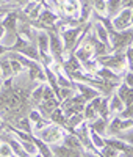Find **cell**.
Returning a JSON list of instances; mask_svg holds the SVG:
<instances>
[{
  "label": "cell",
  "mask_w": 133,
  "mask_h": 157,
  "mask_svg": "<svg viewBox=\"0 0 133 157\" xmlns=\"http://www.w3.org/2000/svg\"><path fill=\"white\" fill-rule=\"evenodd\" d=\"M49 121L53 123V124H57V126H60V127H64V126H66V116H64L63 110H61L60 107H57L55 110L50 113Z\"/></svg>",
  "instance_id": "obj_20"
},
{
  "label": "cell",
  "mask_w": 133,
  "mask_h": 157,
  "mask_svg": "<svg viewBox=\"0 0 133 157\" xmlns=\"http://www.w3.org/2000/svg\"><path fill=\"white\" fill-rule=\"evenodd\" d=\"M61 145L68 146V148H71V149H75V151H80V152L85 151L82 141H80V138H78L75 134H69V132L64 134V135H63V140H61Z\"/></svg>",
  "instance_id": "obj_11"
},
{
  "label": "cell",
  "mask_w": 133,
  "mask_h": 157,
  "mask_svg": "<svg viewBox=\"0 0 133 157\" xmlns=\"http://www.w3.org/2000/svg\"><path fill=\"white\" fill-rule=\"evenodd\" d=\"M96 60H97V63H99V66L108 68V69L114 71L116 74H117L119 71H122V69H124V71L128 69L124 54H113V52H111V54H106V55H103V57H97Z\"/></svg>",
  "instance_id": "obj_3"
},
{
  "label": "cell",
  "mask_w": 133,
  "mask_h": 157,
  "mask_svg": "<svg viewBox=\"0 0 133 157\" xmlns=\"http://www.w3.org/2000/svg\"><path fill=\"white\" fill-rule=\"evenodd\" d=\"M3 124H5V121H3V118L0 116V126H3Z\"/></svg>",
  "instance_id": "obj_42"
},
{
  "label": "cell",
  "mask_w": 133,
  "mask_h": 157,
  "mask_svg": "<svg viewBox=\"0 0 133 157\" xmlns=\"http://www.w3.org/2000/svg\"><path fill=\"white\" fill-rule=\"evenodd\" d=\"M0 90H2V83H0Z\"/></svg>",
  "instance_id": "obj_43"
},
{
  "label": "cell",
  "mask_w": 133,
  "mask_h": 157,
  "mask_svg": "<svg viewBox=\"0 0 133 157\" xmlns=\"http://www.w3.org/2000/svg\"><path fill=\"white\" fill-rule=\"evenodd\" d=\"M124 57H125V61H127V68L131 69V63H133V47H131V44L124 50Z\"/></svg>",
  "instance_id": "obj_33"
},
{
  "label": "cell",
  "mask_w": 133,
  "mask_h": 157,
  "mask_svg": "<svg viewBox=\"0 0 133 157\" xmlns=\"http://www.w3.org/2000/svg\"><path fill=\"white\" fill-rule=\"evenodd\" d=\"M38 157H41V155H38Z\"/></svg>",
  "instance_id": "obj_44"
},
{
  "label": "cell",
  "mask_w": 133,
  "mask_h": 157,
  "mask_svg": "<svg viewBox=\"0 0 133 157\" xmlns=\"http://www.w3.org/2000/svg\"><path fill=\"white\" fill-rule=\"evenodd\" d=\"M82 115H83V120H85L86 123H89V121H92V120H96V118L99 116V115H97V112L91 107V104H89V102H86V104H85V109H83Z\"/></svg>",
  "instance_id": "obj_27"
},
{
  "label": "cell",
  "mask_w": 133,
  "mask_h": 157,
  "mask_svg": "<svg viewBox=\"0 0 133 157\" xmlns=\"http://www.w3.org/2000/svg\"><path fill=\"white\" fill-rule=\"evenodd\" d=\"M94 35L97 38V41H100V43H103L106 46H110V33L106 32V29L103 27L100 22L94 24Z\"/></svg>",
  "instance_id": "obj_17"
},
{
  "label": "cell",
  "mask_w": 133,
  "mask_h": 157,
  "mask_svg": "<svg viewBox=\"0 0 133 157\" xmlns=\"http://www.w3.org/2000/svg\"><path fill=\"white\" fill-rule=\"evenodd\" d=\"M50 151H52V154L55 155V157H80V155H82V152H80V151L71 149L68 146L61 145V143H58V145H52L50 146Z\"/></svg>",
  "instance_id": "obj_9"
},
{
  "label": "cell",
  "mask_w": 133,
  "mask_h": 157,
  "mask_svg": "<svg viewBox=\"0 0 133 157\" xmlns=\"http://www.w3.org/2000/svg\"><path fill=\"white\" fill-rule=\"evenodd\" d=\"M80 157H99V154H96V152H89V151H83Z\"/></svg>",
  "instance_id": "obj_38"
},
{
  "label": "cell",
  "mask_w": 133,
  "mask_h": 157,
  "mask_svg": "<svg viewBox=\"0 0 133 157\" xmlns=\"http://www.w3.org/2000/svg\"><path fill=\"white\" fill-rule=\"evenodd\" d=\"M131 124H133V120H122V118H119V116H111L108 120V124H106L105 137H113L114 134L119 132V130L130 129Z\"/></svg>",
  "instance_id": "obj_6"
},
{
  "label": "cell",
  "mask_w": 133,
  "mask_h": 157,
  "mask_svg": "<svg viewBox=\"0 0 133 157\" xmlns=\"http://www.w3.org/2000/svg\"><path fill=\"white\" fill-rule=\"evenodd\" d=\"M124 104L122 101L117 98L116 93H113L110 98H108V110H110V115H119L122 110H124Z\"/></svg>",
  "instance_id": "obj_16"
},
{
  "label": "cell",
  "mask_w": 133,
  "mask_h": 157,
  "mask_svg": "<svg viewBox=\"0 0 133 157\" xmlns=\"http://www.w3.org/2000/svg\"><path fill=\"white\" fill-rule=\"evenodd\" d=\"M63 69L66 71V74H71V72H77V71H83V66L74 57V54H69V58L63 61Z\"/></svg>",
  "instance_id": "obj_14"
},
{
  "label": "cell",
  "mask_w": 133,
  "mask_h": 157,
  "mask_svg": "<svg viewBox=\"0 0 133 157\" xmlns=\"http://www.w3.org/2000/svg\"><path fill=\"white\" fill-rule=\"evenodd\" d=\"M116 94L122 101L124 105H133V88H130V86H127L125 83L121 82L116 88Z\"/></svg>",
  "instance_id": "obj_8"
},
{
  "label": "cell",
  "mask_w": 133,
  "mask_h": 157,
  "mask_svg": "<svg viewBox=\"0 0 133 157\" xmlns=\"http://www.w3.org/2000/svg\"><path fill=\"white\" fill-rule=\"evenodd\" d=\"M113 137L117 138V140H122V141L128 143V145H131V127L130 129H124V130H119V132L114 134Z\"/></svg>",
  "instance_id": "obj_29"
},
{
  "label": "cell",
  "mask_w": 133,
  "mask_h": 157,
  "mask_svg": "<svg viewBox=\"0 0 133 157\" xmlns=\"http://www.w3.org/2000/svg\"><path fill=\"white\" fill-rule=\"evenodd\" d=\"M131 115H133V105H125L124 110L119 113L117 116L122 118V120H131Z\"/></svg>",
  "instance_id": "obj_34"
},
{
  "label": "cell",
  "mask_w": 133,
  "mask_h": 157,
  "mask_svg": "<svg viewBox=\"0 0 133 157\" xmlns=\"http://www.w3.org/2000/svg\"><path fill=\"white\" fill-rule=\"evenodd\" d=\"M0 157H16L8 143H0Z\"/></svg>",
  "instance_id": "obj_31"
},
{
  "label": "cell",
  "mask_w": 133,
  "mask_h": 157,
  "mask_svg": "<svg viewBox=\"0 0 133 157\" xmlns=\"http://www.w3.org/2000/svg\"><path fill=\"white\" fill-rule=\"evenodd\" d=\"M131 17H133L131 8H122V10L111 19L113 29H114L116 32H122V30L131 29Z\"/></svg>",
  "instance_id": "obj_5"
},
{
  "label": "cell",
  "mask_w": 133,
  "mask_h": 157,
  "mask_svg": "<svg viewBox=\"0 0 133 157\" xmlns=\"http://www.w3.org/2000/svg\"><path fill=\"white\" fill-rule=\"evenodd\" d=\"M94 75L99 77L100 80H121V78H119V74H116L114 71H111L108 68H97Z\"/></svg>",
  "instance_id": "obj_18"
},
{
  "label": "cell",
  "mask_w": 133,
  "mask_h": 157,
  "mask_svg": "<svg viewBox=\"0 0 133 157\" xmlns=\"http://www.w3.org/2000/svg\"><path fill=\"white\" fill-rule=\"evenodd\" d=\"M33 141H35V145L38 148V154L41 155V157H53L52 151H50V146L46 145V143L41 140V138H38L35 134H33Z\"/></svg>",
  "instance_id": "obj_19"
},
{
  "label": "cell",
  "mask_w": 133,
  "mask_h": 157,
  "mask_svg": "<svg viewBox=\"0 0 133 157\" xmlns=\"http://www.w3.org/2000/svg\"><path fill=\"white\" fill-rule=\"evenodd\" d=\"M133 2V0H122V2H121V5H122V8H131V3Z\"/></svg>",
  "instance_id": "obj_39"
},
{
  "label": "cell",
  "mask_w": 133,
  "mask_h": 157,
  "mask_svg": "<svg viewBox=\"0 0 133 157\" xmlns=\"http://www.w3.org/2000/svg\"><path fill=\"white\" fill-rule=\"evenodd\" d=\"M9 2L14 5V6H25L27 3H30L31 0H9Z\"/></svg>",
  "instance_id": "obj_37"
},
{
  "label": "cell",
  "mask_w": 133,
  "mask_h": 157,
  "mask_svg": "<svg viewBox=\"0 0 133 157\" xmlns=\"http://www.w3.org/2000/svg\"><path fill=\"white\" fill-rule=\"evenodd\" d=\"M42 91H44V83L36 85V86L33 88V91H30L28 101H30V102H33L35 105H38V104L42 101Z\"/></svg>",
  "instance_id": "obj_22"
},
{
  "label": "cell",
  "mask_w": 133,
  "mask_h": 157,
  "mask_svg": "<svg viewBox=\"0 0 133 157\" xmlns=\"http://www.w3.org/2000/svg\"><path fill=\"white\" fill-rule=\"evenodd\" d=\"M57 107H60V101L58 99H49V101H41L38 104V110L39 113L42 115V118H46V120H49L50 113L55 110Z\"/></svg>",
  "instance_id": "obj_10"
},
{
  "label": "cell",
  "mask_w": 133,
  "mask_h": 157,
  "mask_svg": "<svg viewBox=\"0 0 133 157\" xmlns=\"http://www.w3.org/2000/svg\"><path fill=\"white\" fill-rule=\"evenodd\" d=\"M74 88H75V91H78V94L82 96L86 102H89L91 99H94V98H97V96H102L94 86H91V85H88V83L74 82Z\"/></svg>",
  "instance_id": "obj_7"
},
{
  "label": "cell",
  "mask_w": 133,
  "mask_h": 157,
  "mask_svg": "<svg viewBox=\"0 0 133 157\" xmlns=\"http://www.w3.org/2000/svg\"><path fill=\"white\" fill-rule=\"evenodd\" d=\"M6 52H9V50H8L5 46H2V44H0V57H3V55L6 54Z\"/></svg>",
  "instance_id": "obj_40"
},
{
  "label": "cell",
  "mask_w": 133,
  "mask_h": 157,
  "mask_svg": "<svg viewBox=\"0 0 133 157\" xmlns=\"http://www.w3.org/2000/svg\"><path fill=\"white\" fill-rule=\"evenodd\" d=\"M3 19V17H2ZM2 19H0V38L3 36V33H5V29H3V24H2Z\"/></svg>",
  "instance_id": "obj_41"
},
{
  "label": "cell",
  "mask_w": 133,
  "mask_h": 157,
  "mask_svg": "<svg viewBox=\"0 0 133 157\" xmlns=\"http://www.w3.org/2000/svg\"><path fill=\"white\" fill-rule=\"evenodd\" d=\"M89 141H91L92 148H94L96 151H99V149H102L105 146V137H102V135H99L96 132H92L91 129H89Z\"/></svg>",
  "instance_id": "obj_23"
},
{
  "label": "cell",
  "mask_w": 133,
  "mask_h": 157,
  "mask_svg": "<svg viewBox=\"0 0 133 157\" xmlns=\"http://www.w3.org/2000/svg\"><path fill=\"white\" fill-rule=\"evenodd\" d=\"M97 115L102 118H111L110 110H108V96H102V101L97 107Z\"/></svg>",
  "instance_id": "obj_25"
},
{
  "label": "cell",
  "mask_w": 133,
  "mask_h": 157,
  "mask_svg": "<svg viewBox=\"0 0 133 157\" xmlns=\"http://www.w3.org/2000/svg\"><path fill=\"white\" fill-rule=\"evenodd\" d=\"M92 13L94 14H99V16H106V13H105V0H92Z\"/></svg>",
  "instance_id": "obj_28"
},
{
  "label": "cell",
  "mask_w": 133,
  "mask_h": 157,
  "mask_svg": "<svg viewBox=\"0 0 133 157\" xmlns=\"http://www.w3.org/2000/svg\"><path fill=\"white\" fill-rule=\"evenodd\" d=\"M49 33V54L53 60V63L57 64H63L64 58H63V54H64V47H63V41L58 35V30L57 27H52L50 30H47Z\"/></svg>",
  "instance_id": "obj_1"
},
{
  "label": "cell",
  "mask_w": 133,
  "mask_h": 157,
  "mask_svg": "<svg viewBox=\"0 0 133 157\" xmlns=\"http://www.w3.org/2000/svg\"><path fill=\"white\" fill-rule=\"evenodd\" d=\"M122 83H125L127 86H133V72L131 69H125V74H124V78H122Z\"/></svg>",
  "instance_id": "obj_35"
},
{
  "label": "cell",
  "mask_w": 133,
  "mask_h": 157,
  "mask_svg": "<svg viewBox=\"0 0 133 157\" xmlns=\"http://www.w3.org/2000/svg\"><path fill=\"white\" fill-rule=\"evenodd\" d=\"M55 74H57V85H58V88H74V82L68 75H63L60 71L55 72Z\"/></svg>",
  "instance_id": "obj_26"
},
{
  "label": "cell",
  "mask_w": 133,
  "mask_h": 157,
  "mask_svg": "<svg viewBox=\"0 0 133 157\" xmlns=\"http://www.w3.org/2000/svg\"><path fill=\"white\" fill-rule=\"evenodd\" d=\"M105 145L111 146L117 152H131V145H128V143L122 140H117L114 137H105Z\"/></svg>",
  "instance_id": "obj_13"
},
{
  "label": "cell",
  "mask_w": 133,
  "mask_h": 157,
  "mask_svg": "<svg viewBox=\"0 0 133 157\" xmlns=\"http://www.w3.org/2000/svg\"><path fill=\"white\" fill-rule=\"evenodd\" d=\"M108 120L110 118H102V116H97L96 120H92L88 123V127L102 137H105V132H106V124H108Z\"/></svg>",
  "instance_id": "obj_12"
},
{
  "label": "cell",
  "mask_w": 133,
  "mask_h": 157,
  "mask_svg": "<svg viewBox=\"0 0 133 157\" xmlns=\"http://www.w3.org/2000/svg\"><path fill=\"white\" fill-rule=\"evenodd\" d=\"M97 154H99V157H119V152L108 145H105L102 149H99Z\"/></svg>",
  "instance_id": "obj_30"
},
{
  "label": "cell",
  "mask_w": 133,
  "mask_h": 157,
  "mask_svg": "<svg viewBox=\"0 0 133 157\" xmlns=\"http://www.w3.org/2000/svg\"><path fill=\"white\" fill-rule=\"evenodd\" d=\"M9 66H11V72H13V75H17V74H20V72L24 71L22 64H20L19 61H16V60H13V58H9Z\"/></svg>",
  "instance_id": "obj_32"
},
{
  "label": "cell",
  "mask_w": 133,
  "mask_h": 157,
  "mask_svg": "<svg viewBox=\"0 0 133 157\" xmlns=\"http://www.w3.org/2000/svg\"><path fill=\"white\" fill-rule=\"evenodd\" d=\"M63 135H64V134H63V127L53 124V123L47 124L44 129L38 130V134H36V137L41 138L46 145H49V146L58 145V143L63 140Z\"/></svg>",
  "instance_id": "obj_4"
},
{
  "label": "cell",
  "mask_w": 133,
  "mask_h": 157,
  "mask_svg": "<svg viewBox=\"0 0 133 157\" xmlns=\"http://www.w3.org/2000/svg\"><path fill=\"white\" fill-rule=\"evenodd\" d=\"M0 75H2V78H11L13 75L11 66H9V58L6 57V54L3 57H0Z\"/></svg>",
  "instance_id": "obj_21"
},
{
  "label": "cell",
  "mask_w": 133,
  "mask_h": 157,
  "mask_svg": "<svg viewBox=\"0 0 133 157\" xmlns=\"http://www.w3.org/2000/svg\"><path fill=\"white\" fill-rule=\"evenodd\" d=\"M131 29L122 30V32H116L113 30L110 33V47L113 54H121V50H125L131 44Z\"/></svg>",
  "instance_id": "obj_2"
},
{
  "label": "cell",
  "mask_w": 133,
  "mask_h": 157,
  "mask_svg": "<svg viewBox=\"0 0 133 157\" xmlns=\"http://www.w3.org/2000/svg\"><path fill=\"white\" fill-rule=\"evenodd\" d=\"M27 118H28V120H30L31 123H38L39 120H42V115L39 113V110H38V109H33V110L28 113V116H27Z\"/></svg>",
  "instance_id": "obj_36"
},
{
  "label": "cell",
  "mask_w": 133,
  "mask_h": 157,
  "mask_svg": "<svg viewBox=\"0 0 133 157\" xmlns=\"http://www.w3.org/2000/svg\"><path fill=\"white\" fill-rule=\"evenodd\" d=\"M16 127L24 130L27 134H33V127H31V121L28 120L27 116H20L19 120L16 121Z\"/></svg>",
  "instance_id": "obj_24"
},
{
  "label": "cell",
  "mask_w": 133,
  "mask_h": 157,
  "mask_svg": "<svg viewBox=\"0 0 133 157\" xmlns=\"http://www.w3.org/2000/svg\"><path fill=\"white\" fill-rule=\"evenodd\" d=\"M121 2L122 0H105V13H106V17L108 19H113L122 10Z\"/></svg>",
  "instance_id": "obj_15"
}]
</instances>
